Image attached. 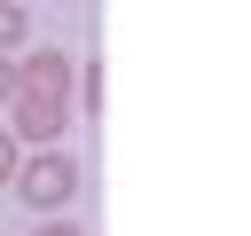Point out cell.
<instances>
[{
  "label": "cell",
  "instance_id": "6da1fadb",
  "mask_svg": "<svg viewBox=\"0 0 251 236\" xmlns=\"http://www.w3.org/2000/svg\"><path fill=\"white\" fill-rule=\"evenodd\" d=\"M8 189H16L39 220H47V212H63V205L78 197V157H71L63 142H47L39 157H16V181H8Z\"/></svg>",
  "mask_w": 251,
  "mask_h": 236
},
{
  "label": "cell",
  "instance_id": "7a4b0ae2",
  "mask_svg": "<svg viewBox=\"0 0 251 236\" xmlns=\"http://www.w3.org/2000/svg\"><path fill=\"white\" fill-rule=\"evenodd\" d=\"M16 87H24V94H47V102H71V94H78V55L31 47V55L16 63Z\"/></svg>",
  "mask_w": 251,
  "mask_h": 236
},
{
  "label": "cell",
  "instance_id": "3957f363",
  "mask_svg": "<svg viewBox=\"0 0 251 236\" xmlns=\"http://www.w3.org/2000/svg\"><path fill=\"white\" fill-rule=\"evenodd\" d=\"M8 118H16V126H8L16 142H39V149H47V142H63L71 102H47V94H24V87H16V94H8Z\"/></svg>",
  "mask_w": 251,
  "mask_h": 236
},
{
  "label": "cell",
  "instance_id": "277c9868",
  "mask_svg": "<svg viewBox=\"0 0 251 236\" xmlns=\"http://www.w3.org/2000/svg\"><path fill=\"white\" fill-rule=\"evenodd\" d=\"M24 39V0H0V55Z\"/></svg>",
  "mask_w": 251,
  "mask_h": 236
},
{
  "label": "cell",
  "instance_id": "5b68a950",
  "mask_svg": "<svg viewBox=\"0 0 251 236\" xmlns=\"http://www.w3.org/2000/svg\"><path fill=\"white\" fill-rule=\"evenodd\" d=\"M16 157H24V149H16V134H8V126H0V189H8V181H16Z\"/></svg>",
  "mask_w": 251,
  "mask_h": 236
},
{
  "label": "cell",
  "instance_id": "8992f818",
  "mask_svg": "<svg viewBox=\"0 0 251 236\" xmlns=\"http://www.w3.org/2000/svg\"><path fill=\"white\" fill-rule=\"evenodd\" d=\"M39 236H78V228H71L63 212H47V220H39Z\"/></svg>",
  "mask_w": 251,
  "mask_h": 236
},
{
  "label": "cell",
  "instance_id": "52a82bcc",
  "mask_svg": "<svg viewBox=\"0 0 251 236\" xmlns=\"http://www.w3.org/2000/svg\"><path fill=\"white\" fill-rule=\"evenodd\" d=\"M8 94H16V63L0 55V110H8Z\"/></svg>",
  "mask_w": 251,
  "mask_h": 236
}]
</instances>
